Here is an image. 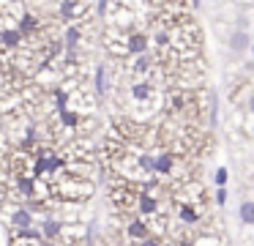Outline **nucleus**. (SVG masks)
<instances>
[{
  "mask_svg": "<svg viewBox=\"0 0 254 246\" xmlns=\"http://www.w3.org/2000/svg\"><path fill=\"white\" fill-rule=\"evenodd\" d=\"M191 3V8H202V0H189Z\"/></svg>",
  "mask_w": 254,
  "mask_h": 246,
  "instance_id": "obj_21",
  "label": "nucleus"
},
{
  "mask_svg": "<svg viewBox=\"0 0 254 246\" xmlns=\"http://www.w3.org/2000/svg\"><path fill=\"white\" fill-rule=\"evenodd\" d=\"M137 213L139 216H153V213H159V197H153L148 189H139L137 191Z\"/></svg>",
  "mask_w": 254,
  "mask_h": 246,
  "instance_id": "obj_2",
  "label": "nucleus"
},
{
  "mask_svg": "<svg viewBox=\"0 0 254 246\" xmlns=\"http://www.w3.org/2000/svg\"><path fill=\"white\" fill-rule=\"evenodd\" d=\"M93 93L99 98H104L107 93H110V74H107V66L99 63L93 69Z\"/></svg>",
  "mask_w": 254,
  "mask_h": 246,
  "instance_id": "obj_5",
  "label": "nucleus"
},
{
  "mask_svg": "<svg viewBox=\"0 0 254 246\" xmlns=\"http://www.w3.org/2000/svg\"><path fill=\"white\" fill-rule=\"evenodd\" d=\"M227 180H230V169H227V167H219V169L213 172V183H216V186H227Z\"/></svg>",
  "mask_w": 254,
  "mask_h": 246,
  "instance_id": "obj_15",
  "label": "nucleus"
},
{
  "mask_svg": "<svg viewBox=\"0 0 254 246\" xmlns=\"http://www.w3.org/2000/svg\"><path fill=\"white\" fill-rule=\"evenodd\" d=\"M153 44H156L159 49L170 47V33H164V30H161V33H156V36H153Z\"/></svg>",
  "mask_w": 254,
  "mask_h": 246,
  "instance_id": "obj_16",
  "label": "nucleus"
},
{
  "mask_svg": "<svg viewBox=\"0 0 254 246\" xmlns=\"http://www.w3.org/2000/svg\"><path fill=\"white\" fill-rule=\"evenodd\" d=\"M107 8H110V0H96V14L107 16Z\"/></svg>",
  "mask_w": 254,
  "mask_h": 246,
  "instance_id": "obj_18",
  "label": "nucleus"
},
{
  "mask_svg": "<svg viewBox=\"0 0 254 246\" xmlns=\"http://www.w3.org/2000/svg\"><path fill=\"white\" fill-rule=\"evenodd\" d=\"M131 69L137 71V74H148V71H150V55H148V52H145V55H137Z\"/></svg>",
  "mask_w": 254,
  "mask_h": 246,
  "instance_id": "obj_13",
  "label": "nucleus"
},
{
  "mask_svg": "<svg viewBox=\"0 0 254 246\" xmlns=\"http://www.w3.org/2000/svg\"><path fill=\"white\" fill-rule=\"evenodd\" d=\"M139 246H161V241L159 238H150V235H148L145 241H139Z\"/></svg>",
  "mask_w": 254,
  "mask_h": 246,
  "instance_id": "obj_19",
  "label": "nucleus"
},
{
  "mask_svg": "<svg viewBox=\"0 0 254 246\" xmlns=\"http://www.w3.org/2000/svg\"><path fill=\"white\" fill-rule=\"evenodd\" d=\"M238 216H241L243 224H254V200H243L241 208H238Z\"/></svg>",
  "mask_w": 254,
  "mask_h": 246,
  "instance_id": "obj_12",
  "label": "nucleus"
},
{
  "mask_svg": "<svg viewBox=\"0 0 254 246\" xmlns=\"http://www.w3.org/2000/svg\"><path fill=\"white\" fill-rule=\"evenodd\" d=\"M126 235L131 241H145L148 238V224H145V219H131V222H128V227H126Z\"/></svg>",
  "mask_w": 254,
  "mask_h": 246,
  "instance_id": "obj_9",
  "label": "nucleus"
},
{
  "mask_svg": "<svg viewBox=\"0 0 254 246\" xmlns=\"http://www.w3.org/2000/svg\"><path fill=\"white\" fill-rule=\"evenodd\" d=\"M172 169H175V156L170 151H161L156 156V175H172Z\"/></svg>",
  "mask_w": 254,
  "mask_h": 246,
  "instance_id": "obj_8",
  "label": "nucleus"
},
{
  "mask_svg": "<svg viewBox=\"0 0 254 246\" xmlns=\"http://www.w3.org/2000/svg\"><path fill=\"white\" fill-rule=\"evenodd\" d=\"M8 227L11 230H25V227H33V211L25 205H17L8 216Z\"/></svg>",
  "mask_w": 254,
  "mask_h": 246,
  "instance_id": "obj_3",
  "label": "nucleus"
},
{
  "mask_svg": "<svg viewBox=\"0 0 254 246\" xmlns=\"http://www.w3.org/2000/svg\"><path fill=\"white\" fill-rule=\"evenodd\" d=\"M150 49V38L145 36V33H131V36H126V55H145Z\"/></svg>",
  "mask_w": 254,
  "mask_h": 246,
  "instance_id": "obj_4",
  "label": "nucleus"
},
{
  "mask_svg": "<svg viewBox=\"0 0 254 246\" xmlns=\"http://www.w3.org/2000/svg\"><path fill=\"white\" fill-rule=\"evenodd\" d=\"M246 109H249V112L254 115V93H252V96H249V101H246Z\"/></svg>",
  "mask_w": 254,
  "mask_h": 246,
  "instance_id": "obj_20",
  "label": "nucleus"
},
{
  "mask_svg": "<svg viewBox=\"0 0 254 246\" xmlns=\"http://www.w3.org/2000/svg\"><path fill=\"white\" fill-rule=\"evenodd\" d=\"M252 44H254V38L249 36V30H241V27H235V30L227 36V47L235 55H246L249 49H252Z\"/></svg>",
  "mask_w": 254,
  "mask_h": 246,
  "instance_id": "obj_1",
  "label": "nucleus"
},
{
  "mask_svg": "<svg viewBox=\"0 0 254 246\" xmlns=\"http://www.w3.org/2000/svg\"><path fill=\"white\" fill-rule=\"evenodd\" d=\"M63 44H66V49H79V44H82V27L66 25V30H63Z\"/></svg>",
  "mask_w": 254,
  "mask_h": 246,
  "instance_id": "obj_7",
  "label": "nucleus"
},
{
  "mask_svg": "<svg viewBox=\"0 0 254 246\" xmlns=\"http://www.w3.org/2000/svg\"><path fill=\"white\" fill-rule=\"evenodd\" d=\"M227 186H216V194H213V200H216V205H224L227 202Z\"/></svg>",
  "mask_w": 254,
  "mask_h": 246,
  "instance_id": "obj_17",
  "label": "nucleus"
},
{
  "mask_svg": "<svg viewBox=\"0 0 254 246\" xmlns=\"http://www.w3.org/2000/svg\"><path fill=\"white\" fill-rule=\"evenodd\" d=\"M178 219H181L183 224H197L199 222V213L194 205H189V202H181L178 205Z\"/></svg>",
  "mask_w": 254,
  "mask_h": 246,
  "instance_id": "obj_10",
  "label": "nucleus"
},
{
  "mask_svg": "<svg viewBox=\"0 0 254 246\" xmlns=\"http://www.w3.org/2000/svg\"><path fill=\"white\" fill-rule=\"evenodd\" d=\"M249 55H252V60H254V44H252V49H249Z\"/></svg>",
  "mask_w": 254,
  "mask_h": 246,
  "instance_id": "obj_22",
  "label": "nucleus"
},
{
  "mask_svg": "<svg viewBox=\"0 0 254 246\" xmlns=\"http://www.w3.org/2000/svg\"><path fill=\"white\" fill-rule=\"evenodd\" d=\"M150 93H153L150 82H134V85H131V98H134V101H148Z\"/></svg>",
  "mask_w": 254,
  "mask_h": 246,
  "instance_id": "obj_11",
  "label": "nucleus"
},
{
  "mask_svg": "<svg viewBox=\"0 0 254 246\" xmlns=\"http://www.w3.org/2000/svg\"><path fill=\"white\" fill-rule=\"evenodd\" d=\"M63 227H66V222H61V219H55V216H47L44 222H41V233H44L47 241H61Z\"/></svg>",
  "mask_w": 254,
  "mask_h": 246,
  "instance_id": "obj_6",
  "label": "nucleus"
},
{
  "mask_svg": "<svg viewBox=\"0 0 254 246\" xmlns=\"http://www.w3.org/2000/svg\"><path fill=\"white\" fill-rule=\"evenodd\" d=\"M216 123H219V98L213 93L210 96V129H216Z\"/></svg>",
  "mask_w": 254,
  "mask_h": 246,
  "instance_id": "obj_14",
  "label": "nucleus"
}]
</instances>
